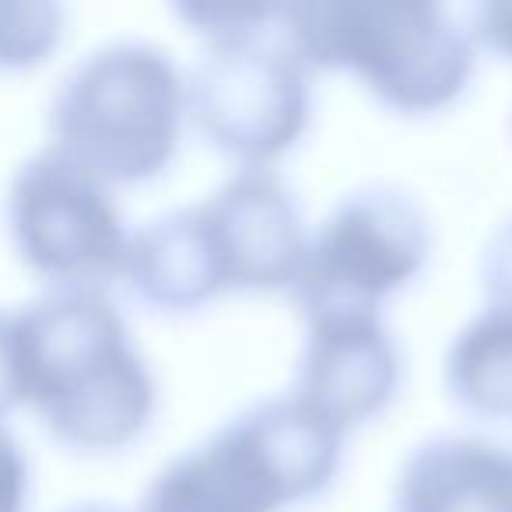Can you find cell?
Listing matches in <instances>:
<instances>
[{
	"mask_svg": "<svg viewBox=\"0 0 512 512\" xmlns=\"http://www.w3.org/2000/svg\"><path fill=\"white\" fill-rule=\"evenodd\" d=\"M25 407L85 456L123 453L158 418V379L106 292H43L15 309Z\"/></svg>",
	"mask_w": 512,
	"mask_h": 512,
	"instance_id": "1",
	"label": "cell"
},
{
	"mask_svg": "<svg viewBox=\"0 0 512 512\" xmlns=\"http://www.w3.org/2000/svg\"><path fill=\"white\" fill-rule=\"evenodd\" d=\"M281 39L309 74H351L386 113L453 109L477 71L463 15L428 0H320L281 11Z\"/></svg>",
	"mask_w": 512,
	"mask_h": 512,
	"instance_id": "2",
	"label": "cell"
},
{
	"mask_svg": "<svg viewBox=\"0 0 512 512\" xmlns=\"http://www.w3.org/2000/svg\"><path fill=\"white\" fill-rule=\"evenodd\" d=\"M348 435L295 393L260 400L172 456L134 512H285L337 481Z\"/></svg>",
	"mask_w": 512,
	"mask_h": 512,
	"instance_id": "3",
	"label": "cell"
},
{
	"mask_svg": "<svg viewBox=\"0 0 512 512\" xmlns=\"http://www.w3.org/2000/svg\"><path fill=\"white\" fill-rule=\"evenodd\" d=\"M46 127V148L109 190L151 183L176 162L190 127L186 71L144 39L106 43L60 78Z\"/></svg>",
	"mask_w": 512,
	"mask_h": 512,
	"instance_id": "4",
	"label": "cell"
},
{
	"mask_svg": "<svg viewBox=\"0 0 512 512\" xmlns=\"http://www.w3.org/2000/svg\"><path fill=\"white\" fill-rule=\"evenodd\" d=\"M190 130L232 172H271L313 123V74L292 57L281 25L242 43L204 46L186 71Z\"/></svg>",
	"mask_w": 512,
	"mask_h": 512,
	"instance_id": "5",
	"label": "cell"
},
{
	"mask_svg": "<svg viewBox=\"0 0 512 512\" xmlns=\"http://www.w3.org/2000/svg\"><path fill=\"white\" fill-rule=\"evenodd\" d=\"M428 256L432 221L418 197L397 183L358 186L309 228L292 299L302 316L323 309L383 313L393 295L421 278Z\"/></svg>",
	"mask_w": 512,
	"mask_h": 512,
	"instance_id": "6",
	"label": "cell"
},
{
	"mask_svg": "<svg viewBox=\"0 0 512 512\" xmlns=\"http://www.w3.org/2000/svg\"><path fill=\"white\" fill-rule=\"evenodd\" d=\"M4 225L18 260L46 292H106L120 281L130 228L113 190L43 148L15 169Z\"/></svg>",
	"mask_w": 512,
	"mask_h": 512,
	"instance_id": "7",
	"label": "cell"
},
{
	"mask_svg": "<svg viewBox=\"0 0 512 512\" xmlns=\"http://www.w3.org/2000/svg\"><path fill=\"white\" fill-rule=\"evenodd\" d=\"M183 211L214 299L292 295L306 260L309 225L278 169L232 172Z\"/></svg>",
	"mask_w": 512,
	"mask_h": 512,
	"instance_id": "8",
	"label": "cell"
},
{
	"mask_svg": "<svg viewBox=\"0 0 512 512\" xmlns=\"http://www.w3.org/2000/svg\"><path fill=\"white\" fill-rule=\"evenodd\" d=\"M292 393L344 435L383 418L404 383V358L383 313H306Z\"/></svg>",
	"mask_w": 512,
	"mask_h": 512,
	"instance_id": "9",
	"label": "cell"
},
{
	"mask_svg": "<svg viewBox=\"0 0 512 512\" xmlns=\"http://www.w3.org/2000/svg\"><path fill=\"white\" fill-rule=\"evenodd\" d=\"M390 512H512V446L432 435L400 463Z\"/></svg>",
	"mask_w": 512,
	"mask_h": 512,
	"instance_id": "10",
	"label": "cell"
},
{
	"mask_svg": "<svg viewBox=\"0 0 512 512\" xmlns=\"http://www.w3.org/2000/svg\"><path fill=\"white\" fill-rule=\"evenodd\" d=\"M446 397L481 421H512V313L484 306L453 334L442 358Z\"/></svg>",
	"mask_w": 512,
	"mask_h": 512,
	"instance_id": "11",
	"label": "cell"
},
{
	"mask_svg": "<svg viewBox=\"0 0 512 512\" xmlns=\"http://www.w3.org/2000/svg\"><path fill=\"white\" fill-rule=\"evenodd\" d=\"M67 11L50 0H0V71H32L60 50Z\"/></svg>",
	"mask_w": 512,
	"mask_h": 512,
	"instance_id": "12",
	"label": "cell"
},
{
	"mask_svg": "<svg viewBox=\"0 0 512 512\" xmlns=\"http://www.w3.org/2000/svg\"><path fill=\"white\" fill-rule=\"evenodd\" d=\"M281 11L285 8H176V18L190 25L204 46H225L274 32L281 25Z\"/></svg>",
	"mask_w": 512,
	"mask_h": 512,
	"instance_id": "13",
	"label": "cell"
},
{
	"mask_svg": "<svg viewBox=\"0 0 512 512\" xmlns=\"http://www.w3.org/2000/svg\"><path fill=\"white\" fill-rule=\"evenodd\" d=\"M477 285L488 309L512 313V214L491 232L477 264Z\"/></svg>",
	"mask_w": 512,
	"mask_h": 512,
	"instance_id": "14",
	"label": "cell"
},
{
	"mask_svg": "<svg viewBox=\"0 0 512 512\" xmlns=\"http://www.w3.org/2000/svg\"><path fill=\"white\" fill-rule=\"evenodd\" d=\"M463 25L470 32V43L477 53L512 64V0H484L463 11Z\"/></svg>",
	"mask_w": 512,
	"mask_h": 512,
	"instance_id": "15",
	"label": "cell"
},
{
	"mask_svg": "<svg viewBox=\"0 0 512 512\" xmlns=\"http://www.w3.org/2000/svg\"><path fill=\"white\" fill-rule=\"evenodd\" d=\"M32 495V467L22 442L0 425V512H25Z\"/></svg>",
	"mask_w": 512,
	"mask_h": 512,
	"instance_id": "16",
	"label": "cell"
},
{
	"mask_svg": "<svg viewBox=\"0 0 512 512\" xmlns=\"http://www.w3.org/2000/svg\"><path fill=\"white\" fill-rule=\"evenodd\" d=\"M18 407H25V397H22V365H18L15 309H0V425Z\"/></svg>",
	"mask_w": 512,
	"mask_h": 512,
	"instance_id": "17",
	"label": "cell"
},
{
	"mask_svg": "<svg viewBox=\"0 0 512 512\" xmlns=\"http://www.w3.org/2000/svg\"><path fill=\"white\" fill-rule=\"evenodd\" d=\"M64 512H123V509H113V505H99V502H85V505H71Z\"/></svg>",
	"mask_w": 512,
	"mask_h": 512,
	"instance_id": "18",
	"label": "cell"
}]
</instances>
